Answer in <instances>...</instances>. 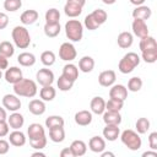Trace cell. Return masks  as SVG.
Here are the masks:
<instances>
[{
  "mask_svg": "<svg viewBox=\"0 0 157 157\" xmlns=\"http://www.w3.org/2000/svg\"><path fill=\"white\" fill-rule=\"evenodd\" d=\"M120 135V129L119 125H112V124H105L103 129V137L108 141H115Z\"/></svg>",
  "mask_w": 157,
  "mask_h": 157,
  "instance_id": "cell-17",
  "label": "cell"
},
{
  "mask_svg": "<svg viewBox=\"0 0 157 157\" xmlns=\"http://www.w3.org/2000/svg\"><path fill=\"white\" fill-rule=\"evenodd\" d=\"M70 148H71V151L74 153V157H81V156H83L86 153L87 145L82 140H75V141L71 142Z\"/></svg>",
  "mask_w": 157,
  "mask_h": 157,
  "instance_id": "cell-30",
  "label": "cell"
},
{
  "mask_svg": "<svg viewBox=\"0 0 157 157\" xmlns=\"http://www.w3.org/2000/svg\"><path fill=\"white\" fill-rule=\"evenodd\" d=\"M38 17H39V13L36 10H26L21 13L20 21L22 22V25L29 26V25H33L38 20Z\"/></svg>",
  "mask_w": 157,
  "mask_h": 157,
  "instance_id": "cell-22",
  "label": "cell"
},
{
  "mask_svg": "<svg viewBox=\"0 0 157 157\" xmlns=\"http://www.w3.org/2000/svg\"><path fill=\"white\" fill-rule=\"evenodd\" d=\"M64 124H65V120L60 115H49L45 119V128L48 129L56 128V126H64Z\"/></svg>",
  "mask_w": 157,
  "mask_h": 157,
  "instance_id": "cell-34",
  "label": "cell"
},
{
  "mask_svg": "<svg viewBox=\"0 0 157 157\" xmlns=\"http://www.w3.org/2000/svg\"><path fill=\"white\" fill-rule=\"evenodd\" d=\"M7 124L11 129L13 130H20L23 124H25V118L22 114L17 113V112H12V114H10V117H7Z\"/></svg>",
  "mask_w": 157,
  "mask_h": 157,
  "instance_id": "cell-16",
  "label": "cell"
},
{
  "mask_svg": "<svg viewBox=\"0 0 157 157\" xmlns=\"http://www.w3.org/2000/svg\"><path fill=\"white\" fill-rule=\"evenodd\" d=\"M132 42H134V37H132V33H130V32H121V33H119L118 39H117V43H118V45L121 49L130 48L132 45Z\"/></svg>",
  "mask_w": 157,
  "mask_h": 157,
  "instance_id": "cell-25",
  "label": "cell"
},
{
  "mask_svg": "<svg viewBox=\"0 0 157 157\" xmlns=\"http://www.w3.org/2000/svg\"><path fill=\"white\" fill-rule=\"evenodd\" d=\"M131 29H132V33L139 38H144V37L148 36V27H147L146 21H144V20L134 18V21L131 23Z\"/></svg>",
  "mask_w": 157,
  "mask_h": 157,
  "instance_id": "cell-9",
  "label": "cell"
},
{
  "mask_svg": "<svg viewBox=\"0 0 157 157\" xmlns=\"http://www.w3.org/2000/svg\"><path fill=\"white\" fill-rule=\"evenodd\" d=\"M43 31H44V34H45L47 37L54 38V37H56V36L60 33L61 27H60V23H53V25L45 23L44 27H43Z\"/></svg>",
  "mask_w": 157,
  "mask_h": 157,
  "instance_id": "cell-33",
  "label": "cell"
},
{
  "mask_svg": "<svg viewBox=\"0 0 157 157\" xmlns=\"http://www.w3.org/2000/svg\"><path fill=\"white\" fill-rule=\"evenodd\" d=\"M103 1V4H105V5H113L117 0H102Z\"/></svg>",
  "mask_w": 157,
  "mask_h": 157,
  "instance_id": "cell-59",
  "label": "cell"
},
{
  "mask_svg": "<svg viewBox=\"0 0 157 157\" xmlns=\"http://www.w3.org/2000/svg\"><path fill=\"white\" fill-rule=\"evenodd\" d=\"M9 67V58L0 54V70H6Z\"/></svg>",
  "mask_w": 157,
  "mask_h": 157,
  "instance_id": "cell-51",
  "label": "cell"
},
{
  "mask_svg": "<svg viewBox=\"0 0 157 157\" xmlns=\"http://www.w3.org/2000/svg\"><path fill=\"white\" fill-rule=\"evenodd\" d=\"M101 156H102V157H114V153H113V152H109V151H108V152L102 151V152H101Z\"/></svg>",
  "mask_w": 157,
  "mask_h": 157,
  "instance_id": "cell-56",
  "label": "cell"
},
{
  "mask_svg": "<svg viewBox=\"0 0 157 157\" xmlns=\"http://www.w3.org/2000/svg\"><path fill=\"white\" fill-rule=\"evenodd\" d=\"M9 142L15 147H22L26 144V135L21 130H13L9 134Z\"/></svg>",
  "mask_w": 157,
  "mask_h": 157,
  "instance_id": "cell-18",
  "label": "cell"
},
{
  "mask_svg": "<svg viewBox=\"0 0 157 157\" xmlns=\"http://www.w3.org/2000/svg\"><path fill=\"white\" fill-rule=\"evenodd\" d=\"M27 135L29 140H36L39 137L45 136V129L39 124V123H33L28 126L27 129Z\"/></svg>",
  "mask_w": 157,
  "mask_h": 157,
  "instance_id": "cell-13",
  "label": "cell"
},
{
  "mask_svg": "<svg viewBox=\"0 0 157 157\" xmlns=\"http://www.w3.org/2000/svg\"><path fill=\"white\" fill-rule=\"evenodd\" d=\"M11 37H12L15 45L20 49H26L31 44V36H29L28 29L25 26L13 27V29L11 32Z\"/></svg>",
  "mask_w": 157,
  "mask_h": 157,
  "instance_id": "cell-2",
  "label": "cell"
},
{
  "mask_svg": "<svg viewBox=\"0 0 157 157\" xmlns=\"http://www.w3.org/2000/svg\"><path fill=\"white\" fill-rule=\"evenodd\" d=\"M69 1H74V2H76V4H78L80 6H85V4H86V0H69Z\"/></svg>",
  "mask_w": 157,
  "mask_h": 157,
  "instance_id": "cell-58",
  "label": "cell"
},
{
  "mask_svg": "<svg viewBox=\"0 0 157 157\" xmlns=\"http://www.w3.org/2000/svg\"><path fill=\"white\" fill-rule=\"evenodd\" d=\"M60 156L61 157H74V153H72L70 147H65L60 151Z\"/></svg>",
  "mask_w": 157,
  "mask_h": 157,
  "instance_id": "cell-52",
  "label": "cell"
},
{
  "mask_svg": "<svg viewBox=\"0 0 157 157\" xmlns=\"http://www.w3.org/2000/svg\"><path fill=\"white\" fill-rule=\"evenodd\" d=\"M139 64H140V56L134 52H129L120 59L118 64V70L121 74H130Z\"/></svg>",
  "mask_w": 157,
  "mask_h": 157,
  "instance_id": "cell-5",
  "label": "cell"
},
{
  "mask_svg": "<svg viewBox=\"0 0 157 157\" xmlns=\"http://www.w3.org/2000/svg\"><path fill=\"white\" fill-rule=\"evenodd\" d=\"M82 9H83V7L80 6L78 4L74 2V1L66 0V4H65V6H64V12H65V15H66L67 17L74 18V17H77V16L81 15Z\"/></svg>",
  "mask_w": 157,
  "mask_h": 157,
  "instance_id": "cell-14",
  "label": "cell"
},
{
  "mask_svg": "<svg viewBox=\"0 0 157 157\" xmlns=\"http://www.w3.org/2000/svg\"><path fill=\"white\" fill-rule=\"evenodd\" d=\"M115 80H117V75H115L114 70H105V71H102L98 75V83L103 87L113 86Z\"/></svg>",
  "mask_w": 157,
  "mask_h": 157,
  "instance_id": "cell-11",
  "label": "cell"
},
{
  "mask_svg": "<svg viewBox=\"0 0 157 157\" xmlns=\"http://www.w3.org/2000/svg\"><path fill=\"white\" fill-rule=\"evenodd\" d=\"M141 58L147 64L156 63L157 61V48H152V49H147V50L141 52Z\"/></svg>",
  "mask_w": 157,
  "mask_h": 157,
  "instance_id": "cell-36",
  "label": "cell"
},
{
  "mask_svg": "<svg viewBox=\"0 0 157 157\" xmlns=\"http://www.w3.org/2000/svg\"><path fill=\"white\" fill-rule=\"evenodd\" d=\"M40 61L44 66H52L55 63V54L52 50H45L40 54Z\"/></svg>",
  "mask_w": 157,
  "mask_h": 157,
  "instance_id": "cell-40",
  "label": "cell"
},
{
  "mask_svg": "<svg viewBox=\"0 0 157 157\" xmlns=\"http://www.w3.org/2000/svg\"><path fill=\"white\" fill-rule=\"evenodd\" d=\"M0 54L6 56V58H11L15 54V47L11 42L9 40H4L0 43Z\"/></svg>",
  "mask_w": 157,
  "mask_h": 157,
  "instance_id": "cell-38",
  "label": "cell"
},
{
  "mask_svg": "<svg viewBox=\"0 0 157 157\" xmlns=\"http://www.w3.org/2000/svg\"><path fill=\"white\" fill-rule=\"evenodd\" d=\"M22 6V0H5L4 1V9L9 12H15L20 10Z\"/></svg>",
  "mask_w": 157,
  "mask_h": 157,
  "instance_id": "cell-43",
  "label": "cell"
},
{
  "mask_svg": "<svg viewBox=\"0 0 157 157\" xmlns=\"http://www.w3.org/2000/svg\"><path fill=\"white\" fill-rule=\"evenodd\" d=\"M93 67H94V60L92 56L85 55L78 60V70H81L82 72H85V74L91 72L93 70Z\"/></svg>",
  "mask_w": 157,
  "mask_h": 157,
  "instance_id": "cell-27",
  "label": "cell"
},
{
  "mask_svg": "<svg viewBox=\"0 0 157 157\" xmlns=\"http://www.w3.org/2000/svg\"><path fill=\"white\" fill-rule=\"evenodd\" d=\"M135 128L137 134H146L150 130V120L147 118H139L135 123Z\"/></svg>",
  "mask_w": 157,
  "mask_h": 157,
  "instance_id": "cell-39",
  "label": "cell"
},
{
  "mask_svg": "<svg viewBox=\"0 0 157 157\" xmlns=\"http://www.w3.org/2000/svg\"><path fill=\"white\" fill-rule=\"evenodd\" d=\"M1 77H2V70H0V80H1Z\"/></svg>",
  "mask_w": 157,
  "mask_h": 157,
  "instance_id": "cell-60",
  "label": "cell"
},
{
  "mask_svg": "<svg viewBox=\"0 0 157 157\" xmlns=\"http://www.w3.org/2000/svg\"><path fill=\"white\" fill-rule=\"evenodd\" d=\"M10 132V126L7 120H0V137H5Z\"/></svg>",
  "mask_w": 157,
  "mask_h": 157,
  "instance_id": "cell-47",
  "label": "cell"
},
{
  "mask_svg": "<svg viewBox=\"0 0 157 157\" xmlns=\"http://www.w3.org/2000/svg\"><path fill=\"white\" fill-rule=\"evenodd\" d=\"M65 34L71 42H80L83 37V25L78 20H69L65 23Z\"/></svg>",
  "mask_w": 157,
  "mask_h": 157,
  "instance_id": "cell-4",
  "label": "cell"
},
{
  "mask_svg": "<svg viewBox=\"0 0 157 157\" xmlns=\"http://www.w3.org/2000/svg\"><path fill=\"white\" fill-rule=\"evenodd\" d=\"M61 75L65 76V77H67V78H70V80H72L75 82L78 78V69H77L76 65L69 63V64H66L63 67V74Z\"/></svg>",
  "mask_w": 157,
  "mask_h": 157,
  "instance_id": "cell-31",
  "label": "cell"
},
{
  "mask_svg": "<svg viewBox=\"0 0 157 157\" xmlns=\"http://www.w3.org/2000/svg\"><path fill=\"white\" fill-rule=\"evenodd\" d=\"M45 103L42 99H32L28 103V110L33 115H42L45 113Z\"/></svg>",
  "mask_w": 157,
  "mask_h": 157,
  "instance_id": "cell-20",
  "label": "cell"
},
{
  "mask_svg": "<svg viewBox=\"0 0 157 157\" xmlns=\"http://www.w3.org/2000/svg\"><path fill=\"white\" fill-rule=\"evenodd\" d=\"M109 98H114V99H119V101L124 102L128 98V88L124 85H120V83L110 86Z\"/></svg>",
  "mask_w": 157,
  "mask_h": 157,
  "instance_id": "cell-12",
  "label": "cell"
},
{
  "mask_svg": "<svg viewBox=\"0 0 157 157\" xmlns=\"http://www.w3.org/2000/svg\"><path fill=\"white\" fill-rule=\"evenodd\" d=\"M124 105L123 101L119 99H114V98H109L108 102H105V110H112V112H120L121 108Z\"/></svg>",
  "mask_w": 157,
  "mask_h": 157,
  "instance_id": "cell-41",
  "label": "cell"
},
{
  "mask_svg": "<svg viewBox=\"0 0 157 157\" xmlns=\"http://www.w3.org/2000/svg\"><path fill=\"white\" fill-rule=\"evenodd\" d=\"M91 15L93 16V18L97 21V23L99 26L103 25L108 18V15L103 9H96V10H93V12H91Z\"/></svg>",
  "mask_w": 157,
  "mask_h": 157,
  "instance_id": "cell-44",
  "label": "cell"
},
{
  "mask_svg": "<svg viewBox=\"0 0 157 157\" xmlns=\"http://www.w3.org/2000/svg\"><path fill=\"white\" fill-rule=\"evenodd\" d=\"M17 61H18V64H20L21 66L29 67V66H33V65L36 64V56H34V54H32V53L23 52V53L18 54Z\"/></svg>",
  "mask_w": 157,
  "mask_h": 157,
  "instance_id": "cell-26",
  "label": "cell"
},
{
  "mask_svg": "<svg viewBox=\"0 0 157 157\" xmlns=\"http://www.w3.org/2000/svg\"><path fill=\"white\" fill-rule=\"evenodd\" d=\"M9 150H10V142L4 139H0V155H6Z\"/></svg>",
  "mask_w": 157,
  "mask_h": 157,
  "instance_id": "cell-49",
  "label": "cell"
},
{
  "mask_svg": "<svg viewBox=\"0 0 157 157\" xmlns=\"http://www.w3.org/2000/svg\"><path fill=\"white\" fill-rule=\"evenodd\" d=\"M36 78L40 86H49L54 82V72L50 69L43 67V69H39L37 71Z\"/></svg>",
  "mask_w": 157,
  "mask_h": 157,
  "instance_id": "cell-7",
  "label": "cell"
},
{
  "mask_svg": "<svg viewBox=\"0 0 157 157\" xmlns=\"http://www.w3.org/2000/svg\"><path fill=\"white\" fill-rule=\"evenodd\" d=\"M88 148L94 153H101L105 148V140L101 136H92L88 141Z\"/></svg>",
  "mask_w": 157,
  "mask_h": 157,
  "instance_id": "cell-19",
  "label": "cell"
},
{
  "mask_svg": "<svg viewBox=\"0 0 157 157\" xmlns=\"http://www.w3.org/2000/svg\"><path fill=\"white\" fill-rule=\"evenodd\" d=\"M139 48L141 52L147 50V49H152V48H157V42L153 37L151 36H146L144 38H140V43H139Z\"/></svg>",
  "mask_w": 157,
  "mask_h": 157,
  "instance_id": "cell-32",
  "label": "cell"
},
{
  "mask_svg": "<svg viewBox=\"0 0 157 157\" xmlns=\"http://www.w3.org/2000/svg\"><path fill=\"white\" fill-rule=\"evenodd\" d=\"M103 121L104 124H112V125H120L121 123V115L120 112H112V110H104Z\"/></svg>",
  "mask_w": 157,
  "mask_h": 157,
  "instance_id": "cell-23",
  "label": "cell"
},
{
  "mask_svg": "<svg viewBox=\"0 0 157 157\" xmlns=\"http://www.w3.org/2000/svg\"><path fill=\"white\" fill-rule=\"evenodd\" d=\"M37 156H39V157H45V153H43V152H40V150H38L37 152H33V153H32V157H37Z\"/></svg>",
  "mask_w": 157,
  "mask_h": 157,
  "instance_id": "cell-57",
  "label": "cell"
},
{
  "mask_svg": "<svg viewBox=\"0 0 157 157\" xmlns=\"http://www.w3.org/2000/svg\"><path fill=\"white\" fill-rule=\"evenodd\" d=\"M148 146L151 150H157V132L156 131L148 135Z\"/></svg>",
  "mask_w": 157,
  "mask_h": 157,
  "instance_id": "cell-48",
  "label": "cell"
},
{
  "mask_svg": "<svg viewBox=\"0 0 157 157\" xmlns=\"http://www.w3.org/2000/svg\"><path fill=\"white\" fill-rule=\"evenodd\" d=\"M29 145L34 150H43L47 146V136L36 139V140H29Z\"/></svg>",
  "mask_w": 157,
  "mask_h": 157,
  "instance_id": "cell-45",
  "label": "cell"
},
{
  "mask_svg": "<svg viewBox=\"0 0 157 157\" xmlns=\"http://www.w3.org/2000/svg\"><path fill=\"white\" fill-rule=\"evenodd\" d=\"M74 119H75V123L77 125L87 126V125H90L92 123V119H93L92 118V112H90V110H80V112H77L75 114Z\"/></svg>",
  "mask_w": 157,
  "mask_h": 157,
  "instance_id": "cell-15",
  "label": "cell"
},
{
  "mask_svg": "<svg viewBox=\"0 0 157 157\" xmlns=\"http://www.w3.org/2000/svg\"><path fill=\"white\" fill-rule=\"evenodd\" d=\"M74 81L72 80H70V78H67V77H65V76H59V78H58V81H56V85H58V88L60 90V91H63V92H67V91H70L71 88H72V86H74Z\"/></svg>",
  "mask_w": 157,
  "mask_h": 157,
  "instance_id": "cell-37",
  "label": "cell"
},
{
  "mask_svg": "<svg viewBox=\"0 0 157 157\" xmlns=\"http://www.w3.org/2000/svg\"><path fill=\"white\" fill-rule=\"evenodd\" d=\"M55 96H56V91H55V88L52 85H49V86H42V88L39 90V97L44 102L53 101L55 98Z\"/></svg>",
  "mask_w": 157,
  "mask_h": 157,
  "instance_id": "cell-28",
  "label": "cell"
},
{
  "mask_svg": "<svg viewBox=\"0 0 157 157\" xmlns=\"http://www.w3.org/2000/svg\"><path fill=\"white\" fill-rule=\"evenodd\" d=\"M44 17H45V23H50V25L59 23V21H60V12H59L58 9L52 7V9L47 10Z\"/></svg>",
  "mask_w": 157,
  "mask_h": 157,
  "instance_id": "cell-35",
  "label": "cell"
},
{
  "mask_svg": "<svg viewBox=\"0 0 157 157\" xmlns=\"http://www.w3.org/2000/svg\"><path fill=\"white\" fill-rule=\"evenodd\" d=\"M4 77H5V80H6V82L15 85L16 82H18L20 80H22V78H23L22 70H21L20 67H17V66H11V67H7V69L5 70Z\"/></svg>",
  "mask_w": 157,
  "mask_h": 157,
  "instance_id": "cell-10",
  "label": "cell"
},
{
  "mask_svg": "<svg viewBox=\"0 0 157 157\" xmlns=\"http://www.w3.org/2000/svg\"><path fill=\"white\" fill-rule=\"evenodd\" d=\"M13 92L18 97L33 98L38 92L37 83L31 78H22L13 85Z\"/></svg>",
  "mask_w": 157,
  "mask_h": 157,
  "instance_id": "cell-1",
  "label": "cell"
},
{
  "mask_svg": "<svg viewBox=\"0 0 157 157\" xmlns=\"http://www.w3.org/2000/svg\"><path fill=\"white\" fill-rule=\"evenodd\" d=\"M9 25V16L5 12H0V29L6 28Z\"/></svg>",
  "mask_w": 157,
  "mask_h": 157,
  "instance_id": "cell-50",
  "label": "cell"
},
{
  "mask_svg": "<svg viewBox=\"0 0 157 157\" xmlns=\"http://www.w3.org/2000/svg\"><path fill=\"white\" fill-rule=\"evenodd\" d=\"M142 157H157V151L152 150V151H146L142 153Z\"/></svg>",
  "mask_w": 157,
  "mask_h": 157,
  "instance_id": "cell-53",
  "label": "cell"
},
{
  "mask_svg": "<svg viewBox=\"0 0 157 157\" xmlns=\"http://www.w3.org/2000/svg\"><path fill=\"white\" fill-rule=\"evenodd\" d=\"M76 55H77V52H76V48L74 47L72 43H69V42H65L60 45L59 48V58L64 61H72L74 59H76Z\"/></svg>",
  "mask_w": 157,
  "mask_h": 157,
  "instance_id": "cell-6",
  "label": "cell"
},
{
  "mask_svg": "<svg viewBox=\"0 0 157 157\" xmlns=\"http://www.w3.org/2000/svg\"><path fill=\"white\" fill-rule=\"evenodd\" d=\"M83 25H85V27H86L87 29H90V31H94V29H97V28L99 27V25L97 23V21L93 18V16H92L91 13H88V15L85 17Z\"/></svg>",
  "mask_w": 157,
  "mask_h": 157,
  "instance_id": "cell-46",
  "label": "cell"
},
{
  "mask_svg": "<svg viewBox=\"0 0 157 157\" xmlns=\"http://www.w3.org/2000/svg\"><path fill=\"white\" fill-rule=\"evenodd\" d=\"M90 107H91V112L97 114V115H101L104 113L105 110V101L102 98V97H93L91 99V103H90Z\"/></svg>",
  "mask_w": 157,
  "mask_h": 157,
  "instance_id": "cell-21",
  "label": "cell"
},
{
  "mask_svg": "<svg viewBox=\"0 0 157 157\" xmlns=\"http://www.w3.org/2000/svg\"><path fill=\"white\" fill-rule=\"evenodd\" d=\"M120 140L121 142L125 145V147H128L131 151H137L141 148L142 145V140L140 137V134H137L136 131L131 130V129H126L124 130L120 135Z\"/></svg>",
  "mask_w": 157,
  "mask_h": 157,
  "instance_id": "cell-3",
  "label": "cell"
},
{
  "mask_svg": "<svg viewBox=\"0 0 157 157\" xmlns=\"http://www.w3.org/2000/svg\"><path fill=\"white\" fill-rule=\"evenodd\" d=\"M130 2L132 5H135V6H140V5H142L145 2V0H130Z\"/></svg>",
  "mask_w": 157,
  "mask_h": 157,
  "instance_id": "cell-55",
  "label": "cell"
},
{
  "mask_svg": "<svg viewBox=\"0 0 157 157\" xmlns=\"http://www.w3.org/2000/svg\"><path fill=\"white\" fill-rule=\"evenodd\" d=\"M7 119V113H6V109L0 107V120H6Z\"/></svg>",
  "mask_w": 157,
  "mask_h": 157,
  "instance_id": "cell-54",
  "label": "cell"
},
{
  "mask_svg": "<svg viewBox=\"0 0 157 157\" xmlns=\"http://www.w3.org/2000/svg\"><path fill=\"white\" fill-rule=\"evenodd\" d=\"M2 105L6 110L10 112H17L21 108V101L17 94H5L2 97Z\"/></svg>",
  "mask_w": 157,
  "mask_h": 157,
  "instance_id": "cell-8",
  "label": "cell"
},
{
  "mask_svg": "<svg viewBox=\"0 0 157 157\" xmlns=\"http://www.w3.org/2000/svg\"><path fill=\"white\" fill-rule=\"evenodd\" d=\"M152 15V10L148 7V6H145V5H140V6H136L132 11V17L134 18H139V20H148Z\"/></svg>",
  "mask_w": 157,
  "mask_h": 157,
  "instance_id": "cell-24",
  "label": "cell"
},
{
  "mask_svg": "<svg viewBox=\"0 0 157 157\" xmlns=\"http://www.w3.org/2000/svg\"><path fill=\"white\" fill-rule=\"evenodd\" d=\"M49 139L53 142H55V144L63 142L65 140V130H64V126H56V128L49 129Z\"/></svg>",
  "mask_w": 157,
  "mask_h": 157,
  "instance_id": "cell-29",
  "label": "cell"
},
{
  "mask_svg": "<svg viewBox=\"0 0 157 157\" xmlns=\"http://www.w3.org/2000/svg\"><path fill=\"white\" fill-rule=\"evenodd\" d=\"M142 88V80L139 76H134L128 81V91L139 92Z\"/></svg>",
  "mask_w": 157,
  "mask_h": 157,
  "instance_id": "cell-42",
  "label": "cell"
}]
</instances>
